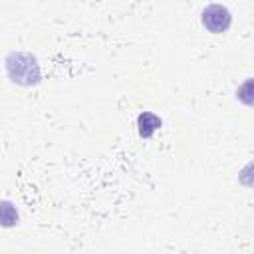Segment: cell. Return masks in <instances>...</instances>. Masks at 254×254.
<instances>
[{"label": "cell", "mask_w": 254, "mask_h": 254, "mask_svg": "<svg viewBox=\"0 0 254 254\" xmlns=\"http://www.w3.org/2000/svg\"><path fill=\"white\" fill-rule=\"evenodd\" d=\"M4 67L10 81L20 87H32L42 81V67L32 52H22V50L10 52L4 60Z\"/></svg>", "instance_id": "1"}, {"label": "cell", "mask_w": 254, "mask_h": 254, "mask_svg": "<svg viewBox=\"0 0 254 254\" xmlns=\"http://www.w3.org/2000/svg\"><path fill=\"white\" fill-rule=\"evenodd\" d=\"M200 24L208 32H212V34H222V32H226L230 28L232 14H230L228 6L218 4V2H212V4H206L200 10Z\"/></svg>", "instance_id": "2"}, {"label": "cell", "mask_w": 254, "mask_h": 254, "mask_svg": "<svg viewBox=\"0 0 254 254\" xmlns=\"http://www.w3.org/2000/svg\"><path fill=\"white\" fill-rule=\"evenodd\" d=\"M163 125V119L153 111H141L137 115V131L143 139H151Z\"/></svg>", "instance_id": "3"}, {"label": "cell", "mask_w": 254, "mask_h": 254, "mask_svg": "<svg viewBox=\"0 0 254 254\" xmlns=\"http://www.w3.org/2000/svg\"><path fill=\"white\" fill-rule=\"evenodd\" d=\"M20 222V212L16 204L8 198H0V226L2 228H12Z\"/></svg>", "instance_id": "4"}, {"label": "cell", "mask_w": 254, "mask_h": 254, "mask_svg": "<svg viewBox=\"0 0 254 254\" xmlns=\"http://www.w3.org/2000/svg\"><path fill=\"white\" fill-rule=\"evenodd\" d=\"M250 93H252V81H250V77L238 87V91H236V97L244 103V105H250L252 103V97H250Z\"/></svg>", "instance_id": "5"}]
</instances>
